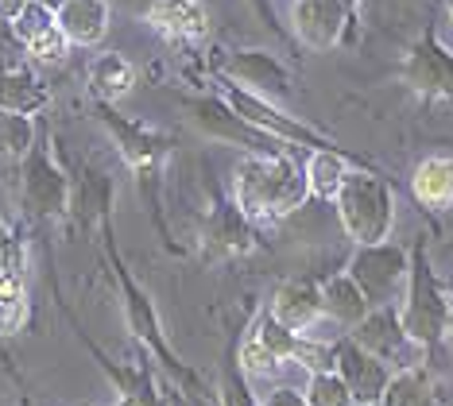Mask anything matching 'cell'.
Instances as JSON below:
<instances>
[{
  "mask_svg": "<svg viewBox=\"0 0 453 406\" xmlns=\"http://www.w3.org/2000/svg\"><path fill=\"white\" fill-rule=\"evenodd\" d=\"M306 197V163H298L291 148L280 155H244L233 166V202L244 221H280Z\"/></svg>",
  "mask_w": 453,
  "mask_h": 406,
  "instance_id": "obj_1",
  "label": "cell"
},
{
  "mask_svg": "<svg viewBox=\"0 0 453 406\" xmlns=\"http://www.w3.org/2000/svg\"><path fill=\"white\" fill-rule=\"evenodd\" d=\"M334 202H337L342 228L357 248L388 244L391 225H395V197H391V186L380 174L349 171V179L337 190Z\"/></svg>",
  "mask_w": 453,
  "mask_h": 406,
  "instance_id": "obj_2",
  "label": "cell"
},
{
  "mask_svg": "<svg viewBox=\"0 0 453 406\" xmlns=\"http://www.w3.org/2000/svg\"><path fill=\"white\" fill-rule=\"evenodd\" d=\"M449 302L441 295L434 271H430L422 248L415 252V267H411V283H407V306H403V329L415 345H438L441 333L449 329Z\"/></svg>",
  "mask_w": 453,
  "mask_h": 406,
  "instance_id": "obj_3",
  "label": "cell"
},
{
  "mask_svg": "<svg viewBox=\"0 0 453 406\" xmlns=\"http://www.w3.org/2000/svg\"><path fill=\"white\" fill-rule=\"evenodd\" d=\"M407 252L395 244H376V248H357L353 264H349V279L360 287L368 306H391L407 287Z\"/></svg>",
  "mask_w": 453,
  "mask_h": 406,
  "instance_id": "obj_4",
  "label": "cell"
},
{
  "mask_svg": "<svg viewBox=\"0 0 453 406\" xmlns=\"http://www.w3.org/2000/svg\"><path fill=\"white\" fill-rule=\"evenodd\" d=\"M221 101H225V105H229L241 120L256 124L260 132L275 135V140H283V143H291V148H311V151H326V148H334V143H329L326 135H318L314 128H306V124H298L295 117H287V112H283L280 105H272V101L252 97V93L236 89L233 81H225V78H221Z\"/></svg>",
  "mask_w": 453,
  "mask_h": 406,
  "instance_id": "obj_5",
  "label": "cell"
},
{
  "mask_svg": "<svg viewBox=\"0 0 453 406\" xmlns=\"http://www.w3.org/2000/svg\"><path fill=\"white\" fill-rule=\"evenodd\" d=\"M360 0H295L291 27L298 43L311 50H334L345 39Z\"/></svg>",
  "mask_w": 453,
  "mask_h": 406,
  "instance_id": "obj_6",
  "label": "cell"
},
{
  "mask_svg": "<svg viewBox=\"0 0 453 406\" xmlns=\"http://www.w3.org/2000/svg\"><path fill=\"white\" fill-rule=\"evenodd\" d=\"M225 81H233L236 89L252 93V97L260 101H287L291 97V74H287V66L280 58L272 55V50H236L225 62Z\"/></svg>",
  "mask_w": 453,
  "mask_h": 406,
  "instance_id": "obj_7",
  "label": "cell"
},
{
  "mask_svg": "<svg viewBox=\"0 0 453 406\" xmlns=\"http://www.w3.org/2000/svg\"><path fill=\"white\" fill-rule=\"evenodd\" d=\"M349 341H357L368 356H376L380 364H388V368H391V364H395L399 372L415 368V364L407 360V352H415V341L407 337L403 318L395 314V306L368 310V318L360 321L353 333H349Z\"/></svg>",
  "mask_w": 453,
  "mask_h": 406,
  "instance_id": "obj_8",
  "label": "cell"
},
{
  "mask_svg": "<svg viewBox=\"0 0 453 406\" xmlns=\"http://www.w3.org/2000/svg\"><path fill=\"white\" fill-rule=\"evenodd\" d=\"M337 349V376L345 379L349 395H353L357 406H380L384 402V391L391 383V368L380 364L376 356H368L357 341H342Z\"/></svg>",
  "mask_w": 453,
  "mask_h": 406,
  "instance_id": "obj_9",
  "label": "cell"
},
{
  "mask_svg": "<svg viewBox=\"0 0 453 406\" xmlns=\"http://www.w3.org/2000/svg\"><path fill=\"white\" fill-rule=\"evenodd\" d=\"M66 202V174L55 166L47 143H35V151L24 163V205L39 217H55Z\"/></svg>",
  "mask_w": 453,
  "mask_h": 406,
  "instance_id": "obj_10",
  "label": "cell"
},
{
  "mask_svg": "<svg viewBox=\"0 0 453 406\" xmlns=\"http://www.w3.org/2000/svg\"><path fill=\"white\" fill-rule=\"evenodd\" d=\"M295 352H298V333H291L283 321H275L267 314L256 321V329L249 333V341H244L241 368L260 376V372H272V368H280V364L295 360Z\"/></svg>",
  "mask_w": 453,
  "mask_h": 406,
  "instance_id": "obj_11",
  "label": "cell"
},
{
  "mask_svg": "<svg viewBox=\"0 0 453 406\" xmlns=\"http://www.w3.org/2000/svg\"><path fill=\"white\" fill-rule=\"evenodd\" d=\"M27 326L24 252L16 241H0V337H16Z\"/></svg>",
  "mask_w": 453,
  "mask_h": 406,
  "instance_id": "obj_12",
  "label": "cell"
},
{
  "mask_svg": "<svg viewBox=\"0 0 453 406\" xmlns=\"http://www.w3.org/2000/svg\"><path fill=\"white\" fill-rule=\"evenodd\" d=\"M143 19L174 43H198L210 35V12L202 0H156Z\"/></svg>",
  "mask_w": 453,
  "mask_h": 406,
  "instance_id": "obj_13",
  "label": "cell"
},
{
  "mask_svg": "<svg viewBox=\"0 0 453 406\" xmlns=\"http://www.w3.org/2000/svg\"><path fill=\"white\" fill-rule=\"evenodd\" d=\"M55 16L70 47H97L109 35V0H66Z\"/></svg>",
  "mask_w": 453,
  "mask_h": 406,
  "instance_id": "obj_14",
  "label": "cell"
},
{
  "mask_svg": "<svg viewBox=\"0 0 453 406\" xmlns=\"http://www.w3.org/2000/svg\"><path fill=\"white\" fill-rule=\"evenodd\" d=\"M50 101L47 81L35 74L32 66H8L0 70V109L19 112V117H35Z\"/></svg>",
  "mask_w": 453,
  "mask_h": 406,
  "instance_id": "obj_15",
  "label": "cell"
},
{
  "mask_svg": "<svg viewBox=\"0 0 453 406\" xmlns=\"http://www.w3.org/2000/svg\"><path fill=\"white\" fill-rule=\"evenodd\" d=\"M322 314H326L322 290H318L314 283H287V287H280V295H275V302H272V318L283 321L291 333L311 329Z\"/></svg>",
  "mask_w": 453,
  "mask_h": 406,
  "instance_id": "obj_16",
  "label": "cell"
},
{
  "mask_svg": "<svg viewBox=\"0 0 453 406\" xmlns=\"http://www.w3.org/2000/svg\"><path fill=\"white\" fill-rule=\"evenodd\" d=\"M411 194L426 210H449L453 205V155H430L411 174Z\"/></svg>",
  "mask_w": 453,
  "mask_h": 406,
  "instance_id": "obj_17",
  "label": "cell"
},
{
  "mask_svg": "<svg viewBox=\"0 0 453 406\" xmlns=\"http://www.w3.org/2000/svg\"><path fill=\"white\" fill-rule=\"evenodd\" d=\"M89 89L101 105H112V101H125L132 89H136V66L117 55V50H105L89 62Z\"/></svg>",
  "mask_w": 453,
  "mask_h": 406,
  "instance_id": "obj_18",
  "label": "cell"
},
{
  "mask_svg": "<svg viewBox=\"0 0 453 406\" xmlns=\"http://www.w3.org/2000/svg\"><path fill=\"white\" fill-rule=\"evenodd\" d=\"M407 78L418 93H430V97H434V93H449L453 89V58L434 39H426V43L415 50V58H411Z\"/></svg>",
  "mask_w": 453,
  "mask_h": 406,
  "instance_id": "obj_19",
  "label": "cell"
},
{
  "mask_svg": "<svg viewBox=\"0 0 453 406\" xmlns=\"http://www.w3.org/2000/svg\"><path fill=\"white\" fill-rule=\"evenodd\" d=\"M349 159L337 148H326V151H311V159H306V186H311L314 197H322V202H334L337 190L345 186L349 179Z\"/></svg>",
  "mask_w": 453,
  "mask_h": 406,
  "instance_id": "obj_20",
  "label": "cell"
},
{
  "mask_svg": "<svg viewBox=\"0 0 453 406\" xmlns=\"http://www.w3.org/2000/svg\"><path fill=\"white\" fill-rule=\"evenodd\" d=\"M322 310L334 321H342V326H360V321L368 318V298L360 295V287L353 283L349 275H337V279H329V283L322 287Z\"/></svg>",
  "mask_w": 453,
  "mask_h": 406,
  "instance_id": "obj_21",
  "label": "cell"
},
{
  "mask_svg": "<svg viewBox=\"0 0 453 406\" xmlns=\"http://www.w3.org/2000/svg\"><path fill=\"white\" fill-rule=\"evenodd\" d=\"M380 406H446V402H441V395L434 383H430L426 372L407 368V372H399V376H391Z\"/></svg>",
  "mask_w": 453,
  "mask_h": 406,
  "instance_id": "obj_22",
  "label": "cell"
},
{
  "mask_svg": "<svg viewBox=\"0 0 453 406\" xmlns=\"http://www.w3.org/2000/svg\"><path fill=\"white\" fill-rule=\"evenodd\" d=\"M35 151V120L0 109V163H27Z\"/></svg>",
  "mask_w": 453,
  "mask_h": 406,
  "instance_id": "obj_23",
  "label": "cell"
},
{
  "mask_svg": "<svg viewBox=\"0 0 453 406\" xmlns=\"http://www.w3.org/2000/svg\"><path fill=\"white\" fill-rule=\"evenodd\" d=\"M24 47H27V55H32L39 66H58V62H66V55H70V39L63 35V27H58V16H55V24L50 27L35 31Z\"/></svg>",
  "mask_w": 453,
  "mask_h": 406,
  "instance_id": "obj_24",
  "label": "cell"
},
{
  "mask_svg": "<svg viewBox=\"0 0 453 406\" xmlns=\"http://www.w3.org/2000/svg\"><path fill=\"white\" fill-rule=\"evenodd\" d=\"M306 402L311 406H357L353 395H349V387H345V379L337 376V372H318V376H311Z\"/></svg>",
  "mask_w": 453,
  "mask_h": 406,
  "instance_id": "obj_25",
  "label": "cell"
},
{
  "mask_svg": "<svg viewBox=\"0 0 453 406\" xmlns=\"http://www.w3.org/2000/svg\"><path fill=\"white\" fill-rule=\"evenodd\" d=\"M50 24H55V12H50V8H43V4H35V0H32V4H27L24 12H19V19L12 24V31H16L19 43H27V39L35 35V31H43V27H50Z\"/></svg>",
  "mask_w": 453,
  "mask_h": 406,
  "instance_id": "obj_26",
  "label": "cell"
},
{
  "mask_svg": "<svg viewBox=\"0 0 453 406\" xmlns=\"http://www.w3.org/2000/svg\"><path fill=\"white\" fill-rule=\"evenodd\" d=\"M264 406H311V402H306V395H298L295 387H275L264 399Z\"/></svg>",
  "mask_w": 453,
  "mask_h": 406,
  "instance_id": "obj_27",
  "label": "cell"
},
{
  "mask_svg": "<svg viewBox=\"0 0 453 406\" xmlns=\"http://www.w3.org/2000/svg\"><path fill=\"white\" fill-rule=\"evenodd\" d=\"M27 4H32V0H0V19H4V24H16Z\"/></svg>",
  "mask_w": 453,
  "mask_h": 406,
  "instance_id": "obj_28",
  "label": "cell"
},
{
  "mask_svg": "<svg viewBox=\"0 0 453 406\" xmlns=\"http://www.w3.org/2000/svg\"><path fill=\"white\" fill-rule=\"evenodd\" d=\"M35 4H43V8H50V12H58V8L66 4V0H35Z\"/></svg>",
  "mask_w": 453,
  "mask_h": 406,
  "instance_id": "obj_29",
  "label": "cell"
},
{
  "mask_svg": "<svg viewBox=\"0 0 453 406\" xmlns=\"http://www.w3.org/2000/svg\"><path fill=\"white\" fill-rule=\"evenodd\" d=\"M446 16H449V24H453V0H449V8H446Z\"/></svg>",
  "mask_w": 453,
  "mask_h": 406,
  "instance_id": "obj_30",
  "label": "cell"
},
{
  "mask_svg": "<svg viewBox=\"0 0 453 406\" xmlns=\"http://www.w3.org/2000/svg\"><path fill=\"white\" fill-rule=\"evenodd\" d=\"M449 298H453V279H449Z\"/></svg>",
  "mask_w": 453,
  "mask_h": 406,
  "instance_id": "obj_31",
  "label": "cell"
},
{
  "mask_svg": "<svg viewBox=\"0 0 453 406\" xmlns=\"http://www.w3.org/2000/svg\"><path fill=\"white\" fill-rule=\"evenodd\" d=\"M449 329H453V314H449Z\"/></svg>",
  "mask_w": 453,
  "mask_h": 406,
  "instance_id": "obj_32",
  "label": "cell"
}]
</instances>
